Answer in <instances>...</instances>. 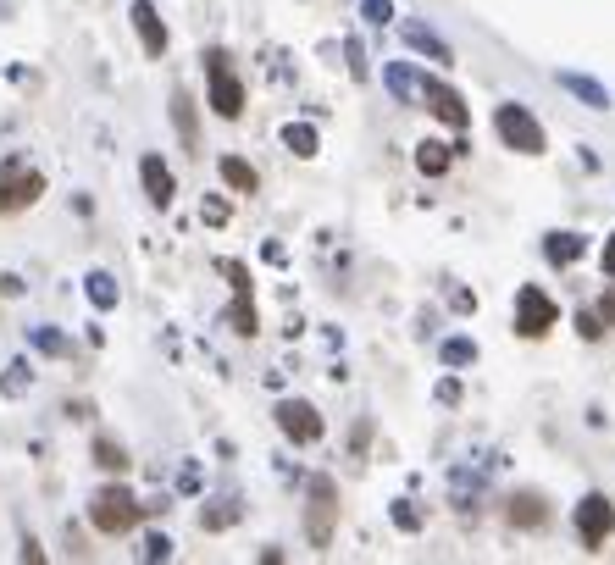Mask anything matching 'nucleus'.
<instances>
[{"mask_svg": "<svg viewBox=\"0 0 615 565\" xmlns=\"http://www.w3.org/2000/svg\"><path fill=\"white\" fill-rule=\"evenodd\" d=\"M84 294H89L95 311H111V305H117V277H111V272H89L84 277Z\"/></svg>", "mask_w": 615, "mask_h": 565, "instance_id": "17", "label": "nucleus"}, {"mask_svg": "<svg viewBox=\"0 0 615 565\" xmlns=\"http://www.w3.org/2000/svg\"><path fill=\"white\" fill-rule=\"evenodd\" d=\"M95 466H100V471H122V466H128V455H122L111 438H95Z\"/></svg>", "mask_w": 615, "mask_h": 565, "instance_id": "23", "label": "nucleus"}, {"mask_svg": "<svg viewBox=\"0 0 615 565\" xmlns=\"http://www.w3.org/2000/svg\"><path fill=\"white\" fill-rule=\"evenodd\" d=\"M278 427H283V438H294V444H316V438H322V416H316V405H305V399H283Z\"/></svg>", "mask_w": 615, "mask_h": 565, "instance_id": "9", "label": "nucleus"}, {"mask_svg": "<svg viewBox=\"0 0 615 565\" xmlns=\"http://www.w3.org/2000/svg\"><path fill=\"white\" fill-rule=\"evenodd\" d=\"M205 222H217V228H222V222H228V205H222V200H205Z\"/></svg>", "mask_w": 615, "mask_h": 565, "instance_id": "31", "label": "nucleus"}, {"mask_svg": "<svg viewBox=\"0 0 615 565\" xmlns=\"http://www.w3.org/2000/svg\"><path fill=\"white\" fill-rule=\"evenodd\" d=\"M228 521H233V510L222 505V510H211V516H200V527H228Z\"/></svg>", "mask_w": 615, "mask_h": 565, "instance_id": "32", "label": "nucleus"}, {"mask_svg": "<svg viewBox=\"0 0 615 565\" xmlns=\"http://www.w3.org/2000/svg\"><path fill=\"white\" fill-rule=\"evenodd\" d=\"M283 145H289L294 156H316V128L311 122H289V128H283Z\"/></svg>", "mask_w": 615, "mask_h": 565, "instance_id": "20", "label": "nucleus"}, {"mask_svg": "<svg viewBox=\"0 0 615 565\" xmlns=\"http://www.w3.org/2000/svg\"><path fill=\"white\" fill-rule=\"evenodd\" d=\"M28 383H34V372H28V361H12V366H6V377H0V388H6V394H23Z\"/></svg>", "mask_w": 615, "mask_h": 565, "instance_id": "25", "label": "nucleus"}, {"mask_svg": "<svg viewBox=\"0 0 615 565\" xmlns=\"http://www.w3.org/2000/svg\"><path fill=\"white\" fill-rule=\"evenodd\" d=\"M560 322V311H555V300H549V294L543 289H516V333L521 338H543L549 333V327Z\"/></svg>", "mask_w": 615, "mask_h": 565, "instance_id": "6", "label": "nucleus"}, {"mask_svg": "<svg viewBox=\"0 0 615 565\" xmlns=\"http://www.w3.org/2000/svg\"><path fill=\"white\" fill-rule=\"evenodd\" d=\"M167 554H172L167 538H150V543H145V560H167Z\"/></svg>", "mask_w": 615, "mask_h": 565, "instance_id": "30", "label": "nucleus"}, {"mask_svg": "<svg viewBox=\"0 0 615 565\" xmlns=\"http://www.w3.org/2000/svg\"><path fill=\"white\" fill-rule=\"evenodd\" d=\"M477 361V344H471V338H449L444 344V366H471Z\"/></svg>", "mask_w": 615, "mask_h": 565, "instance_id": "24", "label": "nucleus"}, {"mask_svg": "<svg viewBox=\"0 0 615 565\" xmlns=\"http://www.w3.org/2000/svg\"><path fill=\"white\" fill-rule=\"evenodd\" d=\"M449 161H455V145H438V139H427V145L416 150V167H422L427 178H438V172H449Z\"/></svg>", "mask_w": 615, "mask_h": 565, "instance_id": "18", "label": "nucleus"}, {"mask_svg": "<svg viewBox=\"0 0 615 565\" xmlns=\"http://www.w3.org/2000/svg\"><path fill=\"white\" fill-rule=\"evenodd\" d=\"M28 338H34V349H45V355H73V344H67L56 327H28Z\"/></svg>", "mask_w": 615, "mask_h": 565, "instance_id": "22", "label": "nucleus"}, {"mask_svg": "<svg viewBox=\"0 0 615 565\" xmlns=\"http://www.w3.org/2000/svg\"><path fill=\"white\" fill-rule=\"evenodd\" d=\"M172 117H178V133H183V145L194 150V100L183 95V89H178V95H172Z\"/></svg>", "mask_w": 615, "mask_h": 565, "instance_id": "21", "label": "nucleus"}, {"mask_svg": "<svg viewBox=\"0 0 615 565\" xmlns=\"http://www.w3.org/2000/svg\"><path fill=\"white\" fill-rule=\"evenodd\" d=\"M394 17V6L388 0H366V23H388Z\"/></svg>", "mask_w": 615, "mask_h": 565, "instance_id": "29", "label": "nucleus"}, {"mask_svg": "<svg viewBox=\"0 0 615 565\" xmlns=\"http://www.w3.org/2000/svg\"><path fill=\"white\" fill-rule=\"evenodd\" d=\"M615 532V505L604 499V493H588L577 505V538L588 543V549H604V538Z\"/></svg>", "mask_w": 615, "mask_h": 565, "instance_id": "8", "label": "nucleus"}, {"mask_svg": "<svg viewBox=\"0 0 615 565\" xmlns=\"http://www.w3.org/2000/svg\"><path fill=\"white\" fill-rule=\"evenodd\" d=\"M333 521H338V488L327 477H316L311 510H305V538H311V549H327V543H333Z\"/></svg>", "mask_w": 615, "mask_h": 565, "instance_id": "4", "label": "nucleus"}, {"mask_svg": "<svg viewBox=\"0 0 615 565\" xmlns=\"http://www.w3.org/2000/svg\"><path fill=\"white\" fill-rule=\"evenodd\" d=\"M599 316H604V322H615V294H604V305H599Z\"/></svg>", "mask_w": 615, "mask_h": 565, "instance_id": "34", "label": "nucleus"}, {"mask_svg": "<svg viewBox=\"0 0 615 565\" xmlns=\"http://www.w3.org/2000/svg\"><path fill=\"white\" fill-rule=\"evenodd\" d=\"M133 28H139L145 56H161V50H167V28H161V17H156V6H150V0H133Z\"/></svg>", "mask_w": 615, "mask_h": 565, "instance_id": "11", "label": "nucleus"}, {"mask_svg": "<svg viewBox=\"0 0 615 565\" xmlns=\"http://www.w3.org/2000/svg\"><path fill=\"white\" fill-rule=\"evenodd\" d=\"M383 78H388V95H394V100H405V106L416 100V73H410V67H399V61H394V67H383Z\"/></svg>", "mask_w": 615, "mask_h": 565, "instance_id": "19", "label": "nucleus"}, {"mask_svg": "<svg viewBox=\"0 0 615 565\" xmlns=\"http://www.w3.org/2000/svg\"><path fill=\"white\" fill-rule=\"evenodd\" d=\"M560 89H566V95H577L582 106H593V111H604V106H610V89H604V84H593V78H582V73H560Z\"/></svg>", "mask_w": 615, "mask_h": 565, "instance_id": "12", "label": "nucleus"}, {"mask_svg": "<svg viewBox=\"0 0 615 565\" xmlns=\"http://www.w3.org/2000/svg\"><path fill=\"white\" fill-rule=\"evenodd\" d=\"M344 50H350V73H355V78H366V50H361V39H350Z\"/></svg>", "mask_w": 615, "mask_h": 565, "instance_id": "28", "label": "nucleus"}, {"mask_svg": "<svg viewBox=\"0 0 615 565\" xmlns=\"http://www.w3.org/2000/svg\"><path fill=\"white\" fill-rule=\"evenodd\" d=\"M255 327H261V322H255V305L239 294V305H233V333H244V338H250Z\"/></svg>", "mask_w": 615, "mask_h": 565, "instance_id": "26", "label": "nucleus"}, {"mask_svg": "<svg viewBox=\"0 0 615 565\" xmlns=\"http://www.w3.org/2000/svg\"><path fill=\"white\" fill-rule=\"evenodd\" d=\"M494 128H499V139H505L510 150H521V156H543V128H538V117H532L527 106H499V117H494Z\"/></svg>", "mask_w": 615, "mask_h": 565, "instance_id": "3", "label": "nucleus"}, {"mask_svg": "<svg viewBox=\"0 0 615 565\" xmlns=\"http://www.w3.org/2000/svg\"><path fill=\"white\" fill-rule=\"evenodd\" d=\"M394 521H399L405 532H416V527H422V510L410 505V499H394Z\"/></svg>", "mask_w": 615, "mask_h": 565, "instance_id": "27", "label": "nucleus"}, {"mask_svg": "<svg viewBox=\"0 0 615 565\" xmlns=\"http://www.w3.org/2000/svg\"><path fill=\"white\" fill-rule=\"evenodd\" d=\"M604 272L615 277V233H610V239H604Z\"/></svg>", "mask_w": 615, "mask_h": 565, "instance_id": "33", "label": "nucleus"}, {"mask_svg": "<svg viewBox=\"0 0 615 565\" xmlns=\"http://www.w3.org/2000/svg\"><path fill=\"white\" fill-rule=\"evenodd\" d=\"M416 95H422V106L433 111L438 122H444V128H466L471 122V111H466V100H460V89H449L444 78H422V84H416Z\"/></svg>", "mask_w": 615, "mask_h": 565, "instance_id": "7", "label": "nucleus"}, {"mask_svg": "<svg viewBox=\"0 0 615 565\" xmlns=\"http://www.w3.org/2000/svg\"><path fill=\"white\" fill-rule=\"evenodd\" d=\"M139 183H145L150 205H161V211H167L172 194H178V183H172V172L161 167V156H145V161H139Z\"/></svg>", "mask_w": 615, "mask_h": 565, "instance_id": "10", "label": "nucleus"}, {"mask_svg": "<svg viewBox=\"0 0 615 565\" xmlns=\"http://www.w3.org/2000/svg\"><path fill=\"white\" fill-rule=\"evenodd\" d=\"M510 521H516V527H543V521H549L543 493H516V499H510Z\"/></svg>", "mask_w": 615, "mask_h": 565, "instance_id": "14", "label": "nucleus"}, {"mask_svg": "<svg viewBox=\"0 0 615 565\" xmlns=\"http://www.w3.org/2000/svg\"><path fill=\"white\" fill-rule=\"evenodd\" d=\"M39 194H45V178H39L23 156H6V161H0V217H12V211L34 205Z\"/></svg>", "mask_w": 615, "mask_h": 565, "instance_id": "1", "label": "nucleus"}, {"mask_svg": "<svg viewBox=\"0 0 615 565\" xmlns=\"http://www.w3.org/2000/svg\"><path fill=\"white\" fill-rule=\"evenodd\" d=\"M139 499H133L128 488H100L95 499H89V521H95L100 532H111V538H117V532H128L133 521H139Z\"/></svg>", "mask_w": 615, "mask_h": 565, "instance_id": "2", "label": "nucleus"}, {"mask_svg": "<svg viewBox=\"0 0 615 565\" xmlns=\"http://www.w3.org/2000/svg\"><path fill=\"white\" fill-rule=\"evenodd\" d=\"M582 250H588V244H582V233H549V244H543V255H549L555 266H571Z\"/></svg>", "mask_w": 615, "mask_h": 565, "instance_id": "16", "label": "nucleus"}, {"mask_svg": "<svg viewBox=\"0 0 615 565\" xmlns=\"http://www.w3.org/2000/svg\"><path fill=\"white\" fill-rule=\"evenodd\" d=\"M405 45L422 50V56H433V61H455V50H449L433 28H422V23H405Z\"/></svg>", "mask_w": 615, "mask_h": 565, "instance_id": "13", "label": "nucleus"}, {"mask_svg": "<svg viewBox=\"0 0 615 565\" xmlns=\"http://www.w3.org/2000/svg\"><path fill=\"white\" fill-rule=\"evenodd\" d=\"M222 183H228V189H239V194H255V189H261L255 167H250V161H239V156H222Z\"/></svg>", "mask_w": 615, "mask_h": 565, "instance_id": "15", "label": "nucleus"}, {"mask_svg": "<svg viewBox=\"0 0 615 565\" xmlns=\"http://www.w3.org/2000/svg\"><path fill=\"white\" fill-rule=\"evenodd\" d=\"M205 78H211V106H217V117H239L244 111V84L233 78V67H228L222 50L205 56Z\"/></svg>", "mask_w": 615, "mask_h": 565, "instance_id": "5", "label": "nucleus"}]
</instances>
